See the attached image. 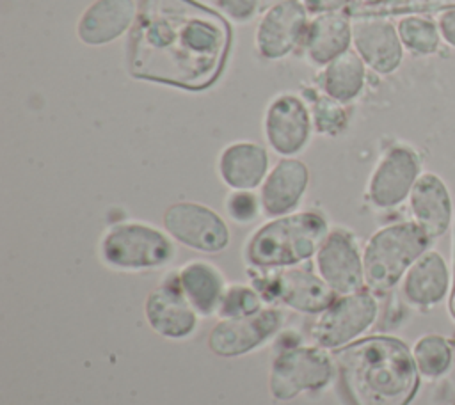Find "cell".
<instances>
[{
	"label": "cell",
	"mask_w": 455,
	"mask_h": 405,
	"mask_svg": "<svg viewBox=\"0 0 455 405\" xmlns=\"http://www.w3.org/2000/svg\"><path fill=\"white\" fill-rule=\"evenodd\" d=\"M336 373L334 359L322 346H288L270 368V393L286 401L304 391H320Z\"/></svg>",
	"instance_id": "8992f818"
},
{
	"label": "cell",
	"mask_w": 455,
	"mask_h": 405,
	"mask_svg": "<svg viewBox=\"0 0 455 405\" xmlns=\"http://www.w3.org/2000/svg\"><path fill=\"white\" fill-rule=\"evenodd\" d=\"M315 266L336 295L364 290L363 252H359L354 234L343 227L327 233L315 254Z\"/></svg>",
	"instance_id": "8fae6325"
},
{
	"label": "cell",
	"mask_w": 455,
	"mask_h": 405,
	"mask_svg": "<svg viewBox=\"0 0 455 405\" xmlns=\"http://www.w3.org/2000/svg\"><path fill=\"white\" fill-rule=\"evenodd\" d=\"M217 7L235 21H247L254 16L258 0H215Z\"/></svg>",
	"instance_id": "f546056e"
},
{
	"label": "cell",
	"mask_w": 455,
	"mask_h": 405,
	"mask_svg": "<svg viewBox=\"0 0 455 405\" xmlns=\"http://www.w3.org/2000/svg\"><path fill=\"white\" fill-rule=\"evenodd\" d=\"M313 115L306 103L291 92L277 94L267 107L263 131L268 146L284 158L302 151L311 137Z\"/></svg>",
	"instance_id": "7c38bea8"
},
{
	"label": "cell",
	"mask_w": 455,
	"mask_h": 405,
	"mask_svg": "<svg viewBox=\"0 0 455 405\" xmlns=\"http://www.w3.org/2000/svg\"><path fill=\"white\" fill-rule=\"evenodd\" d=\"M309 172L304 162L297 158H281L259 188L261 210L268 217H283L293 213L307 188Z\"/></svg>",
	"instance_id": "d6986e66"
},
{
	"label": "cell",
	"mask_w": 455,
	"mask_h": 405,
	"mask_svg": "<svg viewBox=\"0 0 455 405\" xmlns=\"http://www.w3.org/2000/svg\"><path fill=\"white\" fill-rule=\"evenodd\" d=\"M265 275H258L256 291L261 298L279 300L284 306L300 313H322L334 300L336 293L327 282L306 268H277L265 270Z\"/></svg>",
	"instance_id": "30bf717a"
},
{
	"label": "cell",
	"mask_w": 455,
	"mask_h": 405,
	"mask_svg": "<svg viewBox=\"0 0 455 405\" xmlns=\"http://www.w3.org/2000/svg\"><path fill=\"white\" fill-rule=\"evenodd\" d=\"M327 233L318 211H293L259 226L245 242L243 258L256 270L290 268L315 256Z\"/></svg>",
	"instance_id": "3957f363"
},
{
	"label": "cell",
	"mask_w": 455,
	"mask_h": 405,
	"mask_svg": "<svg viewBox=\"0 0 455 405\" xmlns=\"http://www.w3.org/2000/svg\"><path fill=\"white\" fill-rule=\"evenodd\" d=\"M176 256L167 233L146 222H119L100 240L101 261L116 270L140 272L165 266Z\"/></svg>",
	"instance_id": "5b68a950"
},
{
	"label": "cell",
	"mask_w": 455,
	"mask_h": 405,
	"mask_svg": "<svg viewBox=\"0 0 455 405\" xmlns=\"http://www.w3.org/2000/svg\"><path fill=\"white\" fill-rule=\"evenodd\" d=\"M450 313L455 320V272H453V281H451V291H450Z\"/></svg>",
	"instance_id": "836d02e7"
},
{
	"label": "cell",
	"mask_w": 455,
	"mask_h": 405,
	"mask_svg": "<svg viewBox=\"0 0 455 405\" xmlns=\"http://www.w3.org/2000/svg\"><path fill=\"white\" fill-rule=\"evenodd\" d=\"M379 304L370 290L341 295L320 313L311 327L315 343L325 350H338L364 334L377 320Z\"/></svg>",
	"instance_id": "52a82bcc"
},
{
	"label": "cell",
	"mask_w": 455,
	"mask_h": 405,
	"mask_svg": "<svg viewBox=\"0 0 455 405\" xmlns=\"http://www.w3.org/2000/svg\"><path fill=\"white\" fill-rule=\"evenodd\" d=\"M281 323L283 313L277 307L259 309L242 318H226L210 330L208 346L220 357H238L270 339Z\"/></svg>",
	"instance_id": "4fadbf2b"
},
{
	"label": "cell",
	"mask_w": 455,
	"mask_h": 405,
	"mask_svg": "<svg viewBox=\"0 0 455 405\" xmlns=\"http://www.w3.org/2000/svg\"><path fill=\"white\" fill-rule=\"evenodd\" d=\"M176 275L183 295L197 314L210 316L219 311L226 282L217 266L204 259H192Z\"/></svg>",
	"instance_id": "603a6c76"
},
{
	"label": "cell",
	"mask_w": 455,
	"mask_h": 405,
	"mask_svg": "<svg viewBox=\"0 0 455 405\" xmlns=\"http://www.w3.org/2000/svg\"><path fill=\"white\" fill-rule=\"evenodd\" d=\"M165 233L185 247L199 252H220L229 245V229L224 218L212 208L180 201L164 211Z\"/></svg>",
	"instance_id": "ba28073f"
},
{
	"label": "cell",
	"mask_w": 455,
	"mask_h": 405,
	"mask_svg": "<svg viewBox=\"0 0 455 405\" xmlns=\"http://www.w3.org/2000/svg\"><path fill=\"white\" fill-rule=\"evenodd\" d=\"M306 11L315 14H325V12H336L339 7H343L350 0H300Z\"/></svg>",
	"instance_id": "d6a6232c"
},
{
	"label": "cell",
	"mask_w": 455,
	"mask_h": 405,
	"mask_svg": "<svg viewBox=\"0 0 455 405\" xmlns=\"http://www.w3.org/2000/svg\"><path fill=\"white\" fill-rule=\"evenodd\" d=\"M304 50L313 64H329L338 55L348 52L352 43V23L339 12L316 14L307 23L304 34Z\"/></svg>",
	"instance_id": "7402d4cb"
},
{
	"label": "cell",
	"mask_w": 455,
	"mask_h": 405,
	"mask_svg": "<svg viewBox=\"0 0 455 405\" xmlns=\"http://www.w3.org/2000/svg\"><path fill=\"white\" fill-rule=\"evenodd\" d=\"M352 44L363 62L379 75L395 73L403 60V44L398 28L380 16L354 20Z\"/></svg>",
	"instance_id": "5bb4252c"
},
{
	"label": "cell",
	"mask_w": 455,
	"mask_h": 405,
	"mask_svg": "<svg viewBox=\"0 0 455 405\" xmlns=\"http://www.w3.org/2000/svg\"><path fill=\"white\" fill-rule=\"evenodd\" d=\"M453 343V362L448 369V373L439 378L437 389H435V405H455V338H451Z\"/></svg>",
	"instance_id": "4dcf8cb0"
},
{
	"label": "cell",
	"mask_w": 455,
	"mask_h": 405,
	"mask_svg": "<svg viewBox=\"0 0 455 405\" xmlns=\"http://www.w3.org/2000/svg\"><path fill=\"white\" fill-rule=\"evenodd\" d=\"M451 281L444 256L435 249H428L405 272L400 291L409 306L430 309L446 300L451 291Z\"/></svg>",
	"instance_id": "2e32d148"
},
{
	"label": "cell",
	"mask_w": 455,
	"mask_h": 405,
	"mask_svg": "<svg viewBox=\"0 0 455 405\" xmlns=\"http://www.w3.org/2000/svg\"><path fill=\"white\" fill-rule=\"evenodd\" d=\"M261 295L256 288L243 286V284H231L226 288L224 297L220 300L217 314L226 318H242L258 313L261 307Z\"/></svg>",
	"instance_id": "4316f807"
},
{
	"label": "cell",
	"mask_w": 455,
	"mask_h": 405,
	"mask_svg": "<svg viewBox=\"0 0 455 405\" xmlns=\"http://www.w3.org/2000/svg\"><path fill=\"white\" fill-rule=\"evenodd\" d=\"M411 350L419 375L428 380L443 378L453 362V343L439 334L418 338Z\"/></svg>",
	"instance_id": "d4e9b609"
},
{
	"label": "cell",
	"mask_w": 455,
	"mask_h": 405,
	"mask_svg": "<svg viewBox=\"0 0 455 405\" xmlns=\"http://www.w3.org/2000/svg\"><path fill=\"white\" fill-rule=\"evenodd\" d=\"M306 7L300 0H284L270 7L259 20L256 30V48L265 59H281L288 55L307 28Z\"/></svg>",
	"instance_id": "9a60e30c"
},
{
	"label": "cell",
	"mask_w": 455,
	"mask_h": 405,
	"mask_svg": "<svg viewBox=\"0 0 455 405\" xmlns=\"http://www.w3.org/2000/svg\"><path fill=\"white\" fill-rule=\"evenodd\" d=\"M135 16L133 0H96L78 18L76 36L89 46L107 44L132 28Z\"/></svg>",
	"instance_id": "ffe728a7"
},
{
	"label": "cell",
	"mask_w": 455,
	"mask_h": 405,
	"mask_svg": "<svg viewBox=\"0 0 455 405\" xmlns=\"http://www.w3.org/2000/svg\"><path fill=\"white\" fill-rule=\"evenodd\" d=\"M224 208L231 220L236 224H249L256 220L261 210L259 195L252 194L251 190H233L224 202Z\"/></svg>",
	"instance_id": "f1b7e54d"
},
{
	"label": "cell",
	"mask_w": 455,
	"mask_h": 405,
	"mask_svg": "<svg viewBox=\"0 0 455 405\" xmlns=\"http://www.w3.org/2000/svg\"><path fill=\"white\" fill-rule=\"evenodd\" d=\"M268 169L267 149L256 142L228 144L217 162L220 179L233 190H252L263 183Z\"/></svg>",
	"instance_id": "44dd1931"
},
{
	"label": "cell",
	"mask_w": 455,
	"mask_h": 405,
	"mask_svg": "<svg viewBox=\"0 0 455 405\" xmlns=\"http://www.w3.org/2000/svg\"><path fill=\"white\" fill-rule=\"evenodd\" d=\"M437 23V28H439V34H441V39L455 48V9H448L444 12H441L435 20Z\"/></svg>",
	"instance_id": "1f68e13d"
},
{
	"label": "cell",
	"mask_w": 455,
	"mask_h": 405,
	"mask_svg": "<svg viewBox=\"0 0 455 405\" xmlns=\"http://www.w3.org/2000/svg\"><path fill=\"white\" fill-rule=\"evenodd\" d=\"M334 366L350 405H409L421 378L412 350L393 336H370L343 346Z\"/></svg>",
	"instance_id": "7a4b0ae2"
},
{
	"label": "cell",
	"mask_w": 455,
	"mask_h": 405,
	"mask_svg": "<svg viewBox=\"0 0 455 405\" xmlns=\"http://www.w3.org/2000/svg\"><path fill=\"white\" fill-rule=\"evenodd\" d=\"M421 174L419 155L407 144L389 146L368 179V201L379 210H391L409 199Z\"/></svg>",
	"instance_id": "9c48e42d"
},
{
	"label": "cell",
	"mask_w": 455,
	"mask_h": 405,
	"mask_svg": "<svg viewBox=\"0 0 455 405\" xmlns=\"http://www.w3.org/2000/svg\"><path fill=\"white\" fill-rule=\"evenodd\" d=\"M366 4H375V2H379V0H364Z\"/></svg>",
	"instance_id": "e575fe53"
},
{
	"label": "cell",
	"mask_w": 455,
	"mask_h": 405,
	"mask_svg": "<svg viewBox=\"0 0 455 405\" xmlns=\"http://www.w3.org/2000/svg\"><path fill=\"white\" fill-rule=\"evenodd\" d=\"M345 123H347V114H345V108L341 107L339 101H336L329 96H322L315 101V105H313V126L316 128V131L334 135L339 130H343Z\"/></svg>",
	"instance_id": "83f0119b"
},
{
	"label": "cell",
	"mask_w": 455,
	"mask_h": 405,
	"mask_svg": "<svg viewBox=\"0 0 455 405\" xmlns=\"http://www.w3.org/2000/svg\"><path fill=\"white\" fill-rule=\"evenodd\" d=\"M396 28L403 48L414 55H432L443 41L437 23L425 16H403Z\"/></svg>",
	"instance_id": "484cf974"
},
{
	"label": "cell",
	"mask_w": 455,
	"mask_h": 405,
	"mask_svg": "<svg viewBox=\"0 0 455 405\" xmlns=\"http://www.w3.org/2000/svg\"><path fill=\"white\" fill-rule=\"evenodd\" d=\"M231 32L194 0H142L128 39V71L139 80L201 91L220 75Z\"/></svg>",
	"instance_id": "6da1fadb"
},
{
	"label": "cell",
	"mask_w": 455,
	"mask_h": 405,
	"mask_svg": "<svg viewBox=\"0 0 455 405\" xmlns=\"http://www.w3.org/2000/svg\"><path fill=\"white\" fill-rule=\"evenodd\" d=\"M366 64L355 52H345L325 64L320 83L325 96L347 103L357 98L364 87Z\"/></svg>",
	"instance_id": "cb8c5ba5"
},
{
	"label": "cell",
	"mask_w": 455,
	"mask_h": 405,
	"mask_svg": "<svg viewBox=\"0 0 455 405\" xmlns=\"http://www.w3.org/2000/svg\"><path fill=\"white\" fill-rule=\"evenodd\" d=\"M411 220L416 222L430 240L441 238L453 220V201L450 188L435 172H421L407 199Z\"/></svg>",
	"instance_id": "ac0fdd59"
},
{
	"label": "cell",
	"mask_w": 455,
	"mask_h": 405,
	"mask_svg": "<svg viewBox=\"0 0 455 405\" xmlns=\"http://www.w3.org/2000/svg\"><path fill=\"white\" fill-rule=\"evenodd\" d=\"M432 240L412 220L377 229L363 249L364 286L371 293H386L402 282L411 265L430 249Z\"/></svg>",
	"instance_id": "277c9868"
},
{
	"label": "cell",
	"mask_w": 455,
	"mask_h": 405,
	"mask_svg": "<svg viewBox=\"0 0 455 405\" xmlns=\"http://www.w3.org/2000/svg\"><path fill=\"white\" fill-rule=\"evenodd\" d=\"M144 316L148 325L167 339L188 338L197 327V313L183 295L178 275L176 284L164 282L148 295Z\"/></svg>",
	"instance_id": "e0dca14e"
}]
</instances>
